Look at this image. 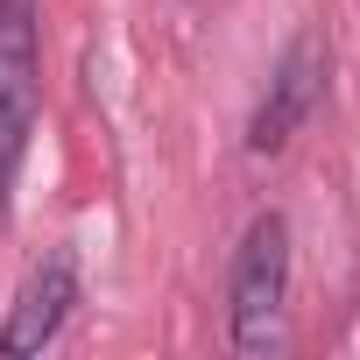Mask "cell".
<instances>
[{
	"label": "cell",
	"mask_w": 360,
	"mask_h": 360,
	"mask_svg": "<svg viewBox=\"0 0 360 360\" xmlns=\"http://www.w3.org/2000/svg\"><path fill=\"white\" fill-rule=\"evenodd\" d=\"M71 304H78V255H71V248H50V255L29 269V283H22L8 325H0V353H43V346H57Z\"/></svg>",
	"instance_id": "cell-4"
},
{
	"label": "cell",
	"mask_w": 360,
	"mask_h": 360,
	"mask_svg": "<svg viewBox=\"0 0 360 360\" xmlns=\"http://www.w3.org/2000/svg\"><path fill=\"white\" fill-rule=\"evenodd\" d=\"M325 43L318 36H297L290 50H283V64H276V78H269V92H262V106H255V120H248V148L255 155H276V148H290V134L311 120V106H318V92H325Z\"/></svg>",
	"instance_id": "cell-3"
},
{
	"label": "cell",
	"mask_w": 360,
	"mask_h": 360,
	"mask_svg": "<svg viewBox=\"0 0 360 360\" xmlns=\"http://www.w3.org/2000/svg\"><path fill=\"white\" fill-rule=\"evenodd\" d=\"M43 8L36 0H0V205L15 198V176L36 134V71H43Z\"/></svg>",
	"instance_id": "cell-2"
},
{
	"label": "cell",
	"mask_w": 360,
	"mask_h": 360,
	"mask_svg": "<svg viewBox=\"0 0 360 360\" xmlns=\"http://www.w3.org/2000/svg\"><path fill=\"white\" fill-rule=\"evenodd\" d=\"M283 304H290V219L262 212L233 255V290H226L233 353H276L283 346Z\"/></svg>",
	"instance_id": "cell-1"
}]
</instances>
